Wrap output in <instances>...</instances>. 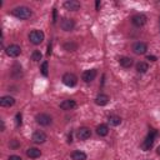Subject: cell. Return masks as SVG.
Returning <instances> with one entry per match:
<instances>
[{"mask_svg": "<svg viewBox=\"0 0 160 160\" xmlns=\"http://www.w3.org/2000/svg\"><path fill=\"white\" fill-rule=\"evenodd\" d=\"M119 62H120V65L122 68L128 69V68H130L132 65V59L131 58H128V56H122V58L119 59Z\"/></svg>", "mask_w": 160, "mask_h": 160, "instance_id": "d6986e66", "label": "cell"}, {"mask_svg": "<svg viewBox=\"0 0 160 160\" xmlns=\"http://www.w3.org/2000/svg\"><path fill=\"white\" fill-rule=\"evenodd\" d=\"M26 155L30 158V159H36L41 155V151L38 149V148H30L26 150Z\"/></svg>", "mask_w": 160, "mask_h": 160, "instance_id": "e0dca14e", "label": "cell"}, {"mask_svg": "<svg viewBox=\"0 0 160 160\" xmlns=\"http://www.w3.org/2000/svg\"><path fill=\"white\" fill-rule=\"evenodd\" d=\"M156 152H158V155H160V146L158 148V150H156Z\"/></svg>", "mask_w": 160, "mask_h": 160, "instance_id": "4dcf8cb0", "label": "cell"}, {"mask_svg": "<svg viewBox=\"0 0 160 160\" xmlns=\"http://www.w3.org/2000/svg\"><path fill=\"white\" fill-rule=\"evenodd\" d=\"M131 22H132L135 26H138V28L144 26L145 22H146V16L142 15V14H136V15H134V16L131 18Z\"/></svg>", "mask_w": 160, "mask_h": 160, "instance_id": "9c48e42d", "label": "cell"}, {"mask_svg": "<svg viewBox=\"0 0 160 160\" xmlns=\"http://www.w3.org/2000/svg\"><path fill=\"white\" fill-rule=\"evenodd\" d=\"M11 14H12L15 18H18V19H22V20L29 19V18L32 15L31 10H30L29 8H26V6H18V8H15V9H12Z\"/></svg>", "mask_w": 160, "mask_h": 160, "instance_id": "7a4b0ae2", "label": "cell"}, {"mask_svg": "<svg viewBox=\"0 0 160 160\" xmlns=\"http://www.w3.org/2000/svg\"><path fill=\"white\" fill-rule=\"evenodd\" d=\"M76 136H78L79 140H86V139H89L91 136V131L88 128H80L76 131Z\"/></svg>", "mask_w": 160, "mask_h": 160, "instance_id": "8fae6325", "label": "cell"}, {"mask_svg": "<svg viewBox=\"0 0 160 160\" xmlns=\"http://www.w3.org/2000/svg\"><path fill=\"white\" fill-rule=\"evenodd\" d=\"M96 74H98V71H96L95 69L86 70V71L82 72V80H84L85 82H90V81H92V80L96 78Z\"/></svg>", "mask_w": 160, "mask_h": 160, "instance_id": "4fadbf2b", "label": "cell"}, {"mask_svg": "<svg viewBox=\"0 0 160 160\" xmlns=\"http://www.w3.org/2000/svg\"><path fill=\"white\" fill-rule=\"evenodd\" d=\"M64 49L66 51H75L78 49V44L74 42V41H68V42L64 44Z\"/></svg>", "mask_w": 160, "mask_h": 160, "instance_id": "603a6c76", "label": "cell"}, {"mask_svg": "<svg viewBox=\"0 0 160 160\" xmlns=\"http://www.w3.org/2000/svg\"><path fill=\"white\" fill-rule=\"evenodd\" d=\"M41 52L40 51H38V50H35V51H32V54H31V60H34V61H39L40 59H41Z\"/></svg>", "mask_w": 160, "mask_h": 160, "instance_id": "cb8c5ba5", "label": "cell"}, {"mask_svg": "<svg viewBox=\"0 0 160 160\" xmlns=\"http://www.w3.org/2000/svg\"><path fill=\"white\" fill-rule=\"evenodd\" d=\"M29 40L31 44L34 45H39L44 40V32L41 30H32L30 34H29Z\"/></svg>", "mask_w": 160, "mask_h": 160, "instance_id": "3957f363", "label": "cell"}, {"mask_svg": "<svg viewBox=\"0 0 160 160\" xmlns=\"http://www.w3.org/2000/svg\"><path fill=\"white\" fill-rule=\"evenodd\" d=\"M109 122H110V125H112V126H118V125H120V122H121V118L118 116V115H110V116H109Z\"/></svg>", "mask_w": 160, "mask_h": 160, "instance_id": "7402d4cb", "label": "cell"}, {"mask_svg": "<svg viewBox=\"0 0 160 160\" xmlns=\"http://www.w3.org/2000/svg\"><path fill=\"white\" fill-rule=\"evenodd\" d=\"M96 132H98L99 136H106V135L109 134V128H108V125H105V124H100V125H98V128H96Z\"/></svg>", "mask_w": 160, "mask_h": 160, "instance_id": "ac0fdd59", "label": "cell"}, {"mask_svg": "<svg viewBox=\"0 0 160 160\" xmlns=\"http://www.w3.org/2000/svg\"><path fill=\"white\" fill-rule=\"evenodd\" d=\"M64 8L70 11H76L80 9V2L78 0H68L64 2Z\"/></svg>", "mask_w": 160, "mask_h": 160, "instance_id": "7c38bea8", "label": "cell"}, {"mask_svg": "<svg viewBox=\"0 0 160 160\" xmlns=\"http://www.w3.org/2000/svg\"><path fill=\"white\" fill-rule=\"evenodd\" d=\"M6 54L9 55V56H11V58H16V56H19L20 55V52H21V49H20V46L19 45H16V44H12V45H9L8 48H6Z\"/></svg>", "mask_w": 160, "mask_h": 160, "instance_id": "52a82bcc", "label": "cell"}, {"mask_svg": "<svg viewBox=\"0 0 160 160\" xmlns=\"http://www.w3.org/2000/svg\"><path fill=\"white\" fill-rule=\"evenodd\" d=\"M14 104H15V99H14L12 96H10V95L2 96V98L0 99V105L4 106V108H10V106H12Z\"/></svg>", "mask_w": 160, "mask_h": 160, "instance_id": "9a60e30c", "label": "cell"}, {"mask_svg": "<svg viewBox=\"0 0 160 160\" xmlns=\"http://www.w3.org/2000/svg\"><path fill=\"white\" fill-rule=\"evenodd\" d=\"M71 158H72V160H86V154L80 150H76L71 154Z\"/></svg>", "mask_w": 160, "mask_h": 160, "instance_id": "44dd1931", "label": "cell"}, {"mask_svg": "<svg viewBox=\"0 0 160 160\" xmlns=\"http://www.w3.org/2000/svg\"><path fill=\"white\" fill-rule=\"evenodd\" d=\"M35 120H36V122H38L39 125H41V126H48V125H50L51 121H52L51 116L48 115V114H44V112L38 114V115L35 116Z\"/></svg>", "mask_w": 160, "mask_h": 160, "instance_id": "5b68a950", "label": "cell"}, {"mask_svg": "<svg viewBox=\"0 0 160 160\" xmlns=\"http://www.w3.org/2000/svg\"><path fill=\"white\" fill-rule=\"evenodd\" d=\"M74 108H76V102L72 99H66L60 102V109H62V110H71Z\"/></svg>", "mask_w": 160, "mask_h": 160, "instance_id": "5bb4252c", "label": "cell"}, {"mask_svg": "<svg viewBox=\"0 0 160 160\" xmlns=\"http://www.w3.org/2000/svg\"><path fill=\"white\" fill-rule=\"evenodd\" d=\"M75 26V21L72 19H62L61 22H60V28L64 30V31H71Z\"/></svg>", "mask_w": 160, "mask_h": 160, "instance_id": "30bf717a", "label": "cell"}, {"mask_svg": "<svg viewBox=\"0 0 160 160\" xmlns=\"http://www.w3.org/2000/svg\"><path fill=\"white\" fill-rule=\"evenodd\" d=\"M46 140H48V136H46V134H45L44 131H41V130H38V131H35V132L32 134V141L36 142V144H42V142H45Z\"/></svg>", "mask_w": 160, "mask_h": 160, "instance_id": "ba28073f", "label": "cell"}, {"mask_svg": "<svg viewBox=\"0 0 160 160\" xmlns=\"http://www.w3.org/2000/svg\"><path fill=\"white\" fill-rule=\"evenodd\" d=\"M156 136H158V131H156L155 129H150L148 136L145 138V140H144L142 144H141V149H142L144 151L150 150V149L152 148V145H154V141H155V138H156Z\"/></svg>", "mask_w": 160, "mask_h": 160, "instance_id": "6da1fadb", "label": "cell"}, {"mask_svg": "<svg viewBox=\"0 0 160 160\" xmlns=\"http://www.w3.org/2000/svg\"><path fill=\"white\" fill-rule=\"evenodd\" d=\"M146 50H148V45H146L145 42H142V41H138V42H135V44L132 45V51H134L135 54H138V55L145 54Z\"/></svg>", "mask_w": 160, "mask_h": 160, "instance_id": "8992f818", "label": "cell"}, {"mask_svg": "<svg viewBox=\"0 0 160 160\" xmlns=\"http://www.w3.org/2000/svg\"><path fill=\"white\" fill-rule=\"evenodd\" d=\"M62 82H64L66 86L72 88V86L76 85V82H78V78H76V75H74L72 72H66V74L62 75Z\"/></svg>", "mask_w": 160, "mask_h": 160, "instance_id": "277c9868", "label": "cell"}, {"mask_svg": "<svg viewBox=\"0 0 160 160\" xmlns=\"http://www.w3.org/2000/svg\"><path fill=\"white\" fill-rule=\"evenodd\" d=\"M109 102V96L106 94H99L96 98H95V104L99 105V106H104Z\"/></svg>", "mask_w": 160, "mask_h": 160, "instance_id": "2e32d148", "label": "cell"}, {"mask_svg": "<svg viewBox=\"0 0 160 160\" xmlns=\"http://www.w3.org/2000/svg\"><path fill=\"white\" fill-rule=\"evenodd\" d=\"M21 125V114H16V126Z\"/></svg>", "mask_w": 160, "mask_h": 160, "instance_id": "4316f807", "label": "cell"}, {"mask_svg": "<svg viewBox=\"0 0 160 160\" xmlns=\"http://www.w3.org/2000/svg\"><path fill=\"white\" fill-rule=\"evenodd\" d=\"M148 60H150V61H156V58L152 56V55H149V56H148Z\"/></svg>", "mask_w": 160, "mask_h": 160, "instance_id": "f1b7e54d", "label": "cell"}, {"mask_svg": "<svg viewBox=\"0 0 160 160\" xmlns=\"http://www.w3.org/2000/svg\"><path fill=\"white\" fill-rule=\"evenodd\" d=\"M148 69H149V65H148V62H144V61H139V62L136 64V71H138V72H141V74H144V72H146V71H148Z\"/></svg>", "mask_w": 160, "mask_h": 160, "instance_id": "ffe728a7", "label": "cell"}, {"mask_svg": "<svg viewBox=\"0 0 160 160\" xmlns=\"http://www.w3.org/2000/svg\"><path fill=\"white\" fill-rule=\"evenodd\" d=\"M19 145H20V144H19V142H18V140H15V139L10 140V142H9V146H10V148H12V149H16Z\"/></svg>", "mask_w": 160, "mask_h": 160, "instance_id": "484cf974", "label": "cell"}, {"mask_svg": "<svg viewBox=\"0 0 160 160\" xmlns=\"http://www.w3.org/2000/svg\"><path fill=\"white\" fill-rule=\"evenodd\" d=\"M41 72L44 76H48V61H44L41 65Z\"/></svg>", "mask_w": 160, "mask_h": 160, "instance_id": "d4e9b609", "label": "cell"}, {"mask_svg": "<svg viewBox=\"0 0 160 160\" xmlns=\"http://www.w3.org/2000/svg\"><path fill=\"white\" fill-rule=\"evenodd\" d=\"M9 160H22V159L18 155H11V156H9Z\"/></svg>", "mask_w": 160, "mask_h": 160, "instance_id": "83f0119b", "label": "cell"}, {"mask_svg": "<svg viewBox=\"0 0 160 160\" xmlns=\"http://www.w3.org/2000/svg\"><path fill=\"white\" fill-rule=\"evenodd\" d=\"M99 6H100V1H96V9H99Z\"/></svg>", "mask_w": 160, "mask_h": 160, "instance_id": "f546056e", "label": "cell"}]
</instances>
